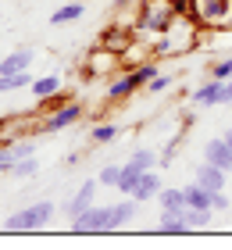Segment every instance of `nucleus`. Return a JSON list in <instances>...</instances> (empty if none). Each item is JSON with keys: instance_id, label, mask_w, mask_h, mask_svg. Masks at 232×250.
I'll return each instance as SVG.
<instances>
[{"instance_id": "obj_1", "label": "nucleus", "mask_w": 232, "mask_h": 250, "mask_svg": "<svg viewBox=\"0 0 232 250\" xmlns=\"http://www.w3.org/2000/svg\"><path fill=\"white\" fill-rule=\"evenodd\" d=\"M54 211H57V208H54L50 200H36V204H29V208L7 214L4 229H7V232H32V229H43V225H50Z\"/></svg>"}, {"instance_id": "obj_2", "label": "nucleus", "mask_w": 232, "mask_h": 250, "mask_svg": "<svg viewBox=\"0 0 232 250\" xmlns=\"http://www.w3.org/2000/svg\"><path fill=\"white\" fill-rule=\"evenodd\" d=\"M83 115H86V111H83V104L68 100V104H61L57 111H50V115H46V118L36 125V129H40V132H57V129H68V125H75Z\"/></svg>"}, {"instance_id": "obj_3", "label": "nucleus", "mask_w": 232, "mask_h": 250, "mask_svg": "<svg viewBox=\"0 0 232 250\" xmlns=\"http://www.w3.org/2000/svg\"><path fill=\"white\" fill-rule=\"evenodd\" d=\"M72 232H111V208H86L79 218H72Z\"/></svg>"}, {"instance_id": "obj_4", "label": "nucleus", "mask_w": 232, "mask_h": 250, "mask_svg": "<svg viewBox=\"0 0 232 250\" xmlns=\"http://www.w3.org/2000/svg\"><path fill=\"white\" fill-rule=\"evenodd\" d=\"M97 189H100V183H97V179H86V183L83 186H79V193H75V197L72 200H68L64 204V218L68 222H72V218H79V214H83L86 208H93V197H97Z\"/></svg>"}, {"instance_id": "obj_5", "label": "nucleus", "mask_w": 232, "mask_h": 250, "mask_svg": "<svg viewBox=\"0 0 232 250\" xmlns=\"http://www.w3.org/2000/svg\"><path fill=\"white\" fill-rule=\"evenodd\" d=\"M136 89H143V83H139L136 72H125V75H111L107 89H104V97L107 100H129Z\"/></svg>"}, {"instance_id": "obj_6", "label": "nucleus", "mask_w": 232, "mask_h": 250, "mask_svg": "<svg viewBox=\"0 0 232 250\" xmlns=\"http://www.w3.org/2000/svg\"><path fill=\"white\" fill-rule=\"evenodd\" d=\"M61 89H64V79L57 72L43 75V79H32V97L36 100H54V97H61Z\"/></svg>"}, {"instance_id": "obj_7", "label": "nucleus", "mask_w": 232, "mask_h": 250, "mask_svg": "<svg viewBox=\"0 0 232 250\" xmlns=\"http://www.w3.org/2000/svg\"><path fill=\"white\" fill-rule=\"evenodd\" d=\"M225 168H218V165H211V161H204V165H196V183H200V186H207V189H225Z\"/></svg>"}, {"instance_id": "obj_8", "label": "nucleus", "mask_w": 232, "mask_h": 250, "mask_svg": "<svg viewBox=\"0 0 232 250\" xmlns=\"http://www.w3.org/2000/svg\"><path fill=\"white\" fill-rule=\"evenodd\" d=\"M204 161H211L218 168H225V172H232V154H229V143L222 140V136L204 143Z\"/></svg>"}, {"instance_id": "obj_9", "label": "nucleus", "mask_w": 232, "mask_h": 250, "mask_svg": "<svg viewBox=\"0 0 232 250\" xmlns=\"http://www.w3.org/2000/svg\"><path fill=\"white\" fill-rule=\"evenodd\" d=\"M157 193H161V175L150 168V172L139 175V183H136V189H132V200L147 204V200H157Z\"/></svg>"}, {"instance_id": "obj_10", "label": "nucleus", "mask_w": 232, "mask_h": 250, "mask_svg": "<svg viewBox=\"0 0 232 250\" xmlns=\"http://www.w3.org/2000/svg\"><path fill=\"white\" fill-rule=\"evenodd\" d=\"M136 211H139V200H132V197H125V200H118V204H111V232H114V229H122V225H129V222L136 218Z\"/></svg>"}, {"instance_id": "obj_11", "label": "nucleus", "mask_w": 232, "mask_h": 250, "mask_svg": "<svg viewBox=\"0 0 232 250\" xmlns=\"http://www.w3.org/2000/svg\"><path fill=\"white\" fill-rule=\"evenodd\" d=\"M222 86H225V79H214V75H211V83H204V86L193 93V104H196V107H214L218 100H222Z\"/></svg>"}, {"instance_id": "obj_12", "label": "nucleus", "mask_w": 232, "mask_h": 250, "mask_svg": "<svg viewBox=\"0 0 232 250\" xmlns=\"http://www.w3.org/2000/svg\"><path fill=\"white\" fill-rule=\"evenodd\" d=\"M32 58H36V54H32L29 47H21V50L7 54V58L0 61V72H4V75H15V72H29V68H32Z\"/></svg>"}, {"instance_id": "obj_13", "label": "nucleus", "mask_w": 232, "mask_h": 250, "mask_svg": "<svg viewBox=\"0 0 232 250\" xmlns=\"http://www.w3.org/2000/svg\"><path fill=\"white\" fill-rule=\"evenodd\" d=\"M182 193H186V208H207V211H214V208H211V197H214V193L207 189V186H200L196 179H193V183H186Z\"/></svg>"}, {"instance_id": "obj_14", "label": "nucleus", "mask_w": 232, "mask_h": 250, "mask_svg": "<svg viewBox=\"0 0 232 250\" xmlns=\"http://www.w3.org/2000/svg\"><path fill=\"white\" fill-rule=\"evenodd\" d=\"M186 211V208H182ZM182 211H161V225H157V232H165V236H179V232H190V225H186V214Z\"/></svg>"}, {"instance_id": "obj_15", "label": "nucleus", "mask_w": 232, "mask_h": 250, "mask_svg": "<svg viewBox=\"0 0 232 250\" xmlns=\"http://www.w3.org/2000/svg\"><path fill=\"white\" fill-rule=\"evenodd\" d=\"M143 172H150V168H139L136 161L122 165V179H118V186H114V189H118L122 197H132V189H136V183H139V175H143Z\"/></svg>"}, {"instance_id": "obj_16", "label": "nucleus", "mask_w": 232, "mask_h": 250, "mask_svg": "<svg viewBox=\"0 0 232 250\" xmlns=\"http://www.w3.org/2000/svg\"><path fill=\"white\" fill-rule=\"evenodd\" d=\"M157 208H161V211H182V208H186V193H182L179 186H161Z\"/></svg>"}, {"instance_id": "obj_17", "label": "nucleus", "mask_w": 232, "mask_h": 250, "mask_svg": "<svg viewBox=\"0 0 232 250\" xmlns=\"http://www.w3.org/2000/svg\"><path fill=\"white\" fill-rule=\"evenodd\" d=\"M83 15H86V4H79V0H75V4H61L50 15V25H68V21H79Z\"/></svg>"}, {"instance_id": "obj_18", "label": "nucleus", "mask_w": 232, "mask_h": 250, "mask_svg": "<svg viewBox=\"0 0 232 250\" xmlns=\"http://www.w3.org/2000/svg\"><path fill=\"white\" fill-rule=\"evenodd\" d=\"M182 214H186L190 232H200V229H207V225H211V214H214V211H207V208H186Z\"/></svg>"}, {"instance_id": "obj_19", "label": "nucleus", "mask_w": 232, "mask_h": 250, "mask_svg": "<svg viewBox=\"0 0 232 250\" xmlns=\"http://www.w3.org/2000/svg\"><path fill=\"white\" fill-rule=\"evenodd\" d=\"M40 172V161L36 157H21V161H15V168H11L7 175H15V179H32Z\"/></svg>"}, {"instance_id": "obj_20", "label": "nucleus", "mask_w": 232, "mask_h": 250, "mask_svg": "<svg viewBox=\"0 0 232 250\" xmlns=\"http://www.w3.org/2000/svg\"><path fill=\"white\" fill-rule=\"evenodd\" d=\"M114 136H118V125H114V122H104V125H93V129H89L93 143H111Z\"/></svg>"}, {"instance_id": "obj_21", "label": "nucleus", "mask_w": 232, "mask_h": 250, "mask_svg": "<svg viewBox=\"0 0 232 250\" xmlns=\"http://www.w3.org/2000/svg\"><path fill=\"white\" fill-rule=\"evenodd\" d=\"M118 179H122V165H104V168H100V175H97V183L114 189V186H118Z\"/></svg>"}, {"instance_id": "obj_22", "label": "nucleus", "mask_w": 232, "mask_h": 250, "mask_svg": "<svg viewBox=\"0 0 232 250\" xmlns=\"http://www.w3.org/2000/svg\"><path fill=\"white\" fill-rule=\"evenodd\" d=\"M129 161H136L139 168H154V165H161V157L150 150V146H139V150H132V157Z\"/></svg>"}, {"instance_id": "obj_23", "label": "nucleus", "mask_w": 232, "mask_h": 250, "mask_svg": "<svg viewBox=\"0 0 232 250\" xmlns=\"http://www.w3.org/2000/svg\"><path fill=\"white\" fill-rule=\"evenodd\" d=\"M171 86H175V75H161V72H157V75L147 83V89H150V93H168Z\"/></svg>"}, {"instance_id": "obj_24", "label": "nucleus", "mask_w": 232, "mask_h": 250, "mask_svg": "<svg viewBox=\"0 0 232 250\" xmlns=\"http://www.w3.org/2000/svg\"><path fill=\"white\" fill-rule=\"evenodd\" d=\"M7 150H11V157H15V161H21V157H32V154H36V143H32V140H25V143H11Z\"/></svg>"}, {"instance_id": "obj_25", "label": "nucleus", "mask_w": 232, "mask_h": 250, "mask_svg": "<svg viewBox=\"0 0 232 250\" xmlns=\"http://www.w3.org/2000/svg\"><path fill=\"white\" fill-rule=\"evenodd\" d=\"M211 75H214V79H232V58L214 61V64H211Z\"/></svg>"}, {"instance_id": "obj_26", "label": "nucleus", "mask_w": 232, "mask_h": 250, "mask_svg": "<svg viewBox=\"0 0 232 250\" xmlns=\"http://www.w3.org/2000/svg\"><path fill=\"white\" fill-rule=\"evenodd\" d=\"M211 208H214V211H229V208H232V200L225 197V189H214V197H211Z\"/></svg>"}, {"instance_id": "obj_27", "label": "nucleus", "mask_w": 232, "mask_h": 250, "mask_svg": "<svg viewBox=\"0 0 232 250\" xmlns=\"http://www.w3.org/2000/svg\"><path fill=\"white\" fill-rule=\"evenodd\" d=\"M11 168H15V157H11L7 146H0V172H11Z\"/></svg>"}, {"instance_id": "obj_28", "label": "nucleus", "mask_w": 232, "mask_h": 250, "mask_svg": "<svg viewBox=\"0 0 232 250\" xmlns=\"http://www.w3.org/2000/svg\"><path fill=\"white\" fill-rule=\"evenodd\" d=\"M222 140L229 143V154H232V129H225V132H222Z\"/></svg>"}]
</instances>
